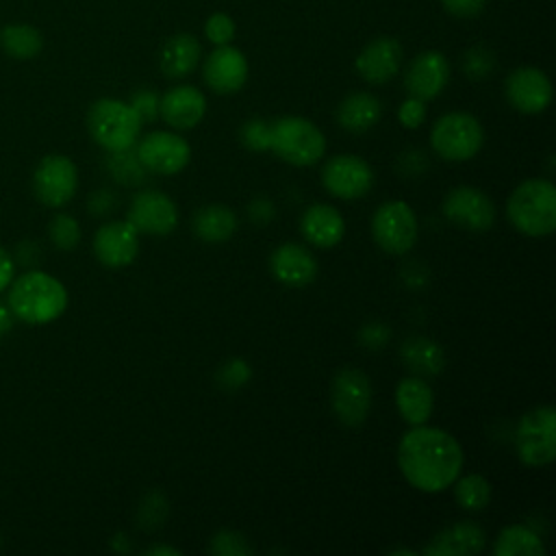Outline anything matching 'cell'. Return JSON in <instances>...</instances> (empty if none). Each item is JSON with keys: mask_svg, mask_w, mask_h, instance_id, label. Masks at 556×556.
Returning <instances> with one entry per match:
<instances>
[{"mask_svg": "<svg viewBox=\"0 0 556 556\" xmlns=\"http://www.w3.org/2000/svg\"><path fill=\"white\" fill-rule=\"evenodd\" d=\"M200 54H202V48L193 35L189 33L174 35L161 48V54H159L161 72L167 78H185L195 70Z\"/></svg>", "mask_w": 556, "mask_h": 556, "instance_id": "26", "label": "cell"}, {"mask_svg": "<svg viewBox=\"0 0 556 556\" xmlns=\"http://www.w3.org/2000/svg\"><path fill=\"white\" fill-rule=\"evenodd\" d=\"M397 465L404 478L424 493H439L454 484L463 467L458 441L430 426H415L397 445Z\"/></svg>", "mask_w": 556, "mask_h": 556, "instance_id": "1", "label": "cell"}, {"mask_svg": "<svg viewBox=\"0 0 556 556\" xmlns=\"http://www.w3.org/2000/svg\"><path fill=\"white\" fill-rule=\"evenodd\" d=\"M93 254L104 267H126L139 254V232L128 222H106L93 235Z\"/></svg>", "mask_w": 556, "mask_h": 556, "instance_id": "17", "label": "cell"}, {"mask_svg": "<svg viewBox=\"0 0 556 556\" xmlns=\"http://www.w3.org/2000/svg\"><path fill=\"white\" fill-rule=\"evenodd\" d=\"M321 185L334 198L356 200L369 193L374 185V172L369 163L356 154H337L324 163Z\"/></svg>", "mask_w": 556, "mask_h": 556, "instance_id": "11", "label": "cell"}, {"mask_svg": "<svg viewBox=\"0 0 556 556\" xmlns=\"http://www.w3.org/2000/svg\"><path fill=\"white\" fill-rule=\"evenodd\" d=\"M269 150L285 163L308 167L324 156L326 139L311 119L287 115L269 124Z\"/></svg>", "mask_w": 556, "mask_h": 556, "instance_id": "5", "label": "cell"}, {"mask_svg": "<svg viewBox=\"0 0 556 556\" xmlns=\"http://www.w3.org/2000/svg\"><path fill=\"white\" fill-rule=\"evenodd\" d=\"M159 115L176 130H189L206 115V98L198 87L178 85L159 98Z\"/></svg>", "mask_w": 556, "mask_h": 556, "instance_id": "19", "label": "cell"}, {"mask_svg": "<svg viewBox=\"0 0 556 556\" xmlns=\"http://www.w3.org/2000/svg\"><path fill=\"white\" fill-rule=\"evenodd\" d=\"M506 100L513 109L526 115H536L545 111L552 102V83L547 74L539 67H517L508 74L504 85Z\"/></svg>", "mask_w": 556, "mask_h": 556, "instance_id": "15", "label": "cell"}, {"mask_svg": "<svg viewBox=\"0 0 556 556\" xmlns=\"http://www.w3.org/2000/svg\"><path fill=\"white\" fill-rule=\"evenodd\" d=\"M109 172L115 180L124 182V185H137L143 180V165L137 159V152L132 154L130 148L128 150H119V152H111L109 159Z\"/></svg>", "mask_w": 556, "mask_h": 556, "instance_id": "32", "label": "cell"}, {"mask_svg": "<svg viewBox=\"0 0 556 556\" xmlns=\"http://www.w3.org/2000/svg\"><path fill=\"white\" fill-rule=\"evenodd\" d=\"M482 143V124L478 117L465 111L441 115L430 130V146L445 161H469L480 152Z\"/></svg>", "mask_w": 556, "mask_h": 556, "instance_id": "6", "label": "cell"}, {"mask_svg": "<svg viewBox=\"0 0 556 556\" xmlns=\"http://www.w3.org/2000/svg\"><path fill=\"white\" fill-rule=\"evenodd\" d=\"M0 48L11 59L28 61L43 50V35L33 24L13 22L0 28Z\"/></svg>", "mask_w": 556, "mask_h": 556, "instance_id": "29", "label": "cell"}, {"mask_svg": "<svg viewBox=\"0 0 556 556\" xmlns=\"http://www.w3.org/2000/svg\"><path fill=\"white\" fill-rule=\"evenodd\" d=\"M441 4L454 17H476L482 13L486 0H441Z\"/></svg>", "mask_w": 556, "mask_h": 556, "instance_id": "43", "label": "cell"}, {"mask_svg": "<svg viewBox=\"0 0 556 556\" xmlns=\"http://www.w3.org/2000/svg\"><path fill=\"white\" fill-rule=\"evenodd\" d=\"M330 402L337 419L343 426H361L371 408L369 376L356 367H343L332 380Z\"/></svg>", "mask_w": 556, "mask_h": 556, "instance_id": "9", "label": "cell"}, {"mask_svg": "<svg viewBox=\"0 0 556 556\" xmlns=\"http://www.w3.org/2000/svg\"><path fill=\"white\" fill-rule=\"evenodd\" d=\"M274 278L287 287H306L317 276V258L298 243H282L269 256Z\"/></svg>", "mask_w": 556, "mask_h": 556, "instance_id": "21", "label": "cell"}, {"mask_svg": "<svg viewBox=\"0 0 556 556\" xmlns=\"http://www.w3.org/2000/svg\"><path fill=\"white\" fill-rule=\"evenodd\" d=\"M356 72L371 85L389 83L402 65V46L393 37H378L369 41L354 61Z\"/></svg>", "mask_w": 556, "mask_h": 556, "instance_id": "20", "label": "cell"}, {"mask_svg": "<svg viewBox=\"0 0 556 556\" xmlns=\"http://www.w3.org/2000/svg\"><path fill=\"white\" fill-rule=\"evenodd\" d=\"M515 452L530 467H543L556 458L554 406H536L521 417L515 432Z\"/></svg>", "mask_w": 556, "mask_h": 556, "instance_id": "7", "label": "cell"}, {"mask_svg": "<svg viewBox=\"0 0 556 556\" xmlns=\"http://www.w3.org/2000/svg\"><path fill=\"white\" fill-rule=\"evenodd\" d=\"M126 222L143 235H169L178 226V208L163 191L143 189L132 195Z\"/></svg>", "mask_w": 556, "mask_h": 556, "instance_id": "13", "label": "cell"}, {"mask_svg": "<svg viewBox=\"0 0 556 556\" xmlns=\"http://www.w3.org/2000/svg\"><path fill=\"white\" fill-rule=\"evenodd\" d=\"M50 239L59 250H74L80 241V226L72 215L59 213L50 222Z\"/></svg>", "mask_w": 556, "mask_h": 556, "instance_id": "34", "label": "cell"}, {"mask_svg": "<svg viewBox=\"0 0 556 556\" xmlns=\"http://www.w3.org/2000/svg\"><path fill=\"white\" fill-rule=\"evenodd\" d=\"M113 204H115V198H113V193H111V191H104V189L96 191V193H93V198H91V202H89V206H91V213H96V215L109 213V211L113 208Z\"/></svg>", "mask_w": 556, "mask_h": 556, "instance_id": "45", "label": "cell"}, {"mask_svg": "<svg viewBox=\"0 0 556 556\" xmlns=\"http://www.w3.org/2000/svg\"><path fill=\"white\" fill-rule=\"evenodd\" d=\"M146 556H180L182 552L174 545H150L148 549H143Z\"/></svg>", "mask_w": 556, "mask_h": 556, "instance_id": "47", "label": "cell"}, {"mask_svg": "<svg viewBox=\"0 0 556 556\" xmlns=\"http://www.w3.org/2000/svg\"><path fill=\"white\" fill-rule=\"evenodd\" d=\"M382 102L369 91H356L341 100L337 106V124L348 132H365L378 124Z\"/></svg>", "mask_w": 556, "mask_h": 556, "instance_id": "25", "label": "cell"}, {"mask_svg": "<svg viewBox=\"0 0 556 556\" xmlns=\"http://www.w3.org/2000/svg\"><path fill=\"white\" fill-rule=\"evenodd\" d=\"M128 104H130L132 111L139 115L141 124H143V122H152V119H156V115H159V96H156L152 89H139V91H135Z\"/></svg>", "mask_w": 556, "mask_h": 556, "instance_id": "40", "label": "cell"}, {"mask_svg": "<svg viewBox=\"0 0 556 556\" xmlns=\"http://www.w3.org/2000/svg\"><path fill=\"white\" fill-rule=\"evenodd\" d=\"M389 554H391V556H397V554H408V556H417V552H415V549H406V547H397V549H391Z\"/></svg>", "mask_w": 556, "mask_h": 556, "instance_id": "49", "label": "cell"}, {"mask_svg": "<svg viewBox=\"0 0 556 556\" xmlns=\"http://www.w3.org/2000/svg\"><path fill=\"white\" fill-rule=\"evenodd\" d=\"M241 143L252 152H265L269 150V124L265 119H248L239 128Z\"/></svg>", "mask_w": 556, "mask_h": 556, "instance_id": "39", "label": "cell"}, {"mask_svg": "<svg viewBox=\"0 0 556 556\" xmlns=\"http://www.w3.org/2000/svg\"><path fill=\"white\" fill-rule=\"evenodd\" d=\"M237 230V215L230 206L206 204L193 215V232L206 243H222Z\"/></svg>", "mask_w": 556, "mask_h": 556, "instance_id": "28", "label": "cell"}, {"mask_svg": "<svg viewBox=\"0 0 556 556\" xmlns=\"http://www.w3.org/2000/svg\"><path fill=\"white\" fill-rule=\"evenodd\" d=\"M374 241L389 254H406L417 241V217L404 200L380 204L371 217Z\"/></svg>", "mask_w": 556, "mask_h": 556, "instance_id": "8", "label": "cell"}, {"mask_svg": "<svg viewBox=\"0 0 556 556\" xmlns=\"http://www.w3.org/2000/svg\"><path fill=\"white\" fill-rule=\"evenodd\" d=\"M391 328L382 321H369L358 330V343L367 350H380L389 343Z\"/></svg>", "mask_w": 556, "mask_h": 556, "instance_id": "41", "label": "cell"}, {"mask_svg": "<svg viewBox=\"0 0 556 556\" xmlns=\"http://www.w3.org/2000/svg\"><path fill=\"white\" fill-rule=\"evenodd\" d=\"M395 406L410 426L426 424L434 408L432 387L421 376L402 378L395 387Z\"/></svg>", "mask_w": 556, "mask_h": 556, "instance_id": "24", "label": "cell"}, {"mask_svg": "<svg viewBox=\"0 0 556 556\" xmlns=\"http://www.w3.org/2000/svg\"><path fill=\"white\" fill-rule=\"evenodd\" d=\"M400 356L415 376H437L445 367L443 348L437 341L419 334L404 339L400 348Z\"/></svg>", "mask_w": 556, "mask_h": 556, "instance_id": "27", "label": "cell"}, {"mask_svg": "<svg viewBox=\"0 0 556 556\" xmlns=\"http://www.w3.org/2000/svg\"><path fill=\"white\" fill-rule=\"evenodd\" d=\"M11 326H13V313H11V308H9V306L0 304V334L9 332V330H11Z\"/></svg>", "mask_w": 556, "mask_h": 556, "instance_id": "48", "label": "cell"}, {"mask_svg": "<svg viewBox=\"0 0 556 556\" xmlns=\"http://www.w3.org/2000/svg\"><path fill=\"white\" fill-rule=\"evenodd\" d=\"M441 211L445 219L473 232L489 230L495 222L493 200L482 189L469 187V185H460L447 191V195L443 198Z\"/></svg>", "mask_w": 556, "mask_h": 556, "instance_id": "12", "label": "cell"}, {"mask_svg": "<svg viewBox=\"0 0 556 556\" xmlns=\"http://www.w3.org/2000/svg\"><path fill=\"white\" fill-rule=\"evenodd\" d=\"M493 554L495 556H545L547 549L534 530H530L528 526L515 523L500 530L493 543Z\"/></svg>", "mask_w": 556, "mask_h": 556, "instance_id": "30", "label": "cell"}, {"mask_svg": "<svg viewBox=\"0 0 556 556\" xmlns=\"http://www.w3.org/2000/svg\"><path fill=\"white\" fill-rule=\"evenodd\" d=\"M300 230L315 248H332L345 235V219L330 204H313L302 213Z\"/></svg>", "mask_w": 556, "mask_h": 556, "instance_id": "23", "label": "cell"}, {"mask_svg": "<svg viewBox=\"0 0 556 556\" xmlns=\"http://www.w3.org/2000/svg\"><path fill=\"white\" fill-rule=\"evenodd\" d=\"M165 517H167V500L163 497V493H159V491L148 493L137 510L139 526L146 530H154V528L163 526Z\"/></svg>", "mask_w": 556, "mask_h": 556, "instance_id": "36", "label": "cell"}, {"mask_svg": "<svg viewBox=\"0 0 556 556\" xmlns=\"http://www.w3.org/2000/svg\"><path fill=\"white\" fill-rule=\"evenodd\" d=\"M495 70V54L486 46H473L463 54V72L471 80H482Z\"/></svg>", "mask_w": 556, "mask_h": 556, "instance_id": "33", "label": "cell"}, {"mask_svg": "<svg viewBox=\"0 0 556 556\" xmlns=\"http://www.w3.org/2000/svg\"><path fill=\"white\" fill-rule=\"evenodd\" d=\"M274 215H276V208H274L271 200H267V198H254L248 206V217L258 226L269 224L274 219Z\"/></svg>", "mask_w": 556, "mask_h": 556, "instance_id": "44", "label": "cell"}, {"mask_svg": "<svg viewBox=\"0 0 556 556\" xmlns=\"http://www.w3.org/2000/svg\"><path fill=\"white\" fill-rule=\"evenodd\" d=\"M250 378H252V367L243 358H228L226 363L219 365V369L215 374L217 384L226 391H235V389L245 387L250 382Z\"/></svg>", "mask_w": 556, "mask_h": 556, "instance_id": "35", "label": "cell"}, {"mask_svg": "<svg viewBox=\"0 0 556 556\" xmlns=\"http://www.w3.org/2000/svg\"><path fill=\"white\" fill-rule=\"evenodd\" d=\"M13 271H15V265L11 254L4 248H0V291H4L11 285Z\"/></svg>", "mask_w": 556, "mask_h": 556, "instance_id": "46", "label": "cell"}, {"mask_svg": "<svg viewBox=\"0 0 556 556\" xmlns=\"http://www.w3.org/2000/svg\"><path fill=\"white\" fill-rule=\"evenodd\" d=\"M235 33H237V26H235V20L226 13H213L208 15V20L204 22V35L206 39L213 43V46H226L235 39Z\"/></svg>", "mask_w": 556, "mask_h": 556, "instance_id": "38", "label": "cell"}, {"mask_svg": "<svg viewBox=\"0 0 556 556\" xmlns=\"http://www.w3.org/2000/svg\"><path fill=\"white\" fill-rule=\"evenodd\" d=\"M506 213L510 224L528 237H545L556 228V187L545 178H530L515 187Z\"/></svg>", "mask_w": 556, "mask_h": 556, "instance_id": "3", "label": "cell"}, {"mask_svg": "<svg viewBox=\"0 0 556 556\" xmlns=\"http://www.w3.org/2000/svg\"><path fill=\"white\" fill-rule=\"evenodd\" d=\"M9 289V308L13 317L26 324H48L63 315L67 291L54 276L30 269L13 278Z\"/></svg>", "mask_w": 556, "mask_h": 556, "instance_id": "2", "label": "cell"}, {"mask_svg": "<svg viewBox=\"0 0 556 556\" xmlns=\"http://www.w3.org/2000/svg\"><path fill=\"white\" fill-rule=\"evenodd\" d=\"M486 534L471 521H458L443 528L424 549V556H471L484 549Z\"/></svg>", "mask_w": 556, "mask_h": 556, "instance_id": "22", "label": "cell"}, {"mask_svg": "<svg viewBox=\"0 0 556 556\" xmlns=\"http://www.w3.org/2000/svg\"><path fill=\"white\" fill-rule=\"evenodd\" d=\"M78 187V169L70 156L48 154L39 161L33 174V191L46 206L67 204Z\"/></svg>", "mask_w": 556, "mask_h": 556, "instance_id": "10", "label": "cell"}, {"mask_svg": "<svg viewBox=\"0 0 556 556\" xmlns=\"http://www.w3.org/2000/svg\"><path fill=\"white\" fill-rule=\"evenodd\" d=\"M137 159L146 169L169 176L187 167L191 159V146L176 132L156 130L139 141Z\"/></svg>", "mask_w": 556, "mask_h": 556, "instance_id": "14", "label": "cell"}, {"mask_svg": "<svg viewBox=\"0 0 556 556\" xmlns=\"http://www.w3.org/2000/svg\"><path fill=\"white\" fill-rule=\"evenodd\" d=\"M454 497L465 510H482L491 500V484L484 476L469 473L454 484Z\"/></svg>", "mask_w": 556, "mask_h": 556, "instance_id": "31", "label": "cell"}, {"mask_svg": "<svg viewBox=\"0 0 556 556\" xmlns=\"http://www.w3.org/2000/svg\"><path fill=\"white\" fill-rule=\"evenodd\" d=\"M450 80V61L445 54L437 50H426L417 54L406 74H404V87L408 96L419 98V100H432L437 98Z\"/></svg>", "mask_w": 556, "mask_h": 556, "instance_id": "18", "label": "cell"}, {"mask_svg": "<svg viewBox=\"0 0 556 556\" xmlns=\"http://www.w3.org/2000/svg\"><path fill=\"white\" fill-rule=\"evenodd\" d=\"M202 78L215 93H235L248 80V59L230 43L215 46V50L204 61Z\"/></svg>", "mask_w": 556, "mask_h": 556, "instance_id": "16", "label": "cell"}, {"mask_svg": "<svg viewBox=\"0 0 556 556\" xmlns=\"http://www.w3.org/2000/svg\"><path fill=\"white\" fill-rule=\"evenodd\" d=\"M208 552L215 556H245V554H252V547L248 545L243 534L235 530H219L211 539Z\"/></svg>", "mask_w": 556, "mask_h": 556, "instance_id": "37", "label": "cell"}, {"mask_svg": "<svg viewBox=\"0 0 556 556\" xmlns=\"http://www.w3.org/2000/svg\"><path fill=\"white\" fill-rule=\"evenodd\" d=\"M397 119H400V124H402L404 128H417V126H421L424 119H426V104H424V100L408 96V98L400 104V109H397Z\"/></svg>", "mask_w": 556, "mask_h": 556, "instance_id": "42", "label": "cell"}, {"mask_svg": "<svg viewBox=\"0 0 556 556\" xmlns=\"http://www.w3.org/2000/svg\"><path fill=\"white\" fill-rule=\"evenodd\" d=\"M87 130L98 146L109 152H119L137 143L141 119L128 102L100 98L87 111Z\"/></svg>", "mask_w": 556, "mask_h": 556, "instance_id": "4", "label": "cell"}]
</instances>
